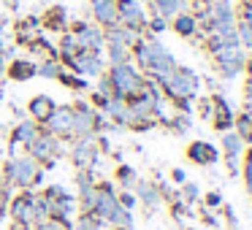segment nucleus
I'll return each mask as SVG.
<instances>
[{
  "mask_svg": "<svg viewBox=\"0 0 252 230\" xmlns=\"http://www.w3.org/2000/svg\"><path fill=\"white\" fill-rule=\"evenodd\" d=\"M41 35V19L38 17H28L17 22V41L19 44H33Z\"/></svg>",
  "mask_w": 252,
  "mask_h": 230,
  "instance_id": "obj_22",
  "label": "nucleus"
},
{
  "mask_svg": "<svg viewBox=\"0 0 252 230\" xmlns=\"http://www.w3.org/2000/svg\"><path fill=\"white\" fill-rule=\"evenodd\" d=\"M233 119L236 114L230 111L228 100L222 95H214V111H212V125L217 133H225V130H233Z\"/></svg>",
  "mask_w": 252,
  "mask_h": 230,
  "instance_id": "obj_15",
  "label": "nucleus"
},
{
  "mask_svg": "<svg viewBox=\"0 0 252 230\" xmlns=\"http://www.w3.org/2000/svg\"><path fill=\"white\" fill-rule=\"evenodd\" d=\"M117 201H120V206L127 208V211H133V208L138 206V198H136V192H133V190H125L122 195H117Z\"/></svg>",
  "mask_w": 252,
  "mask_h": 230,
  "instance_id": "obj_36",
  "label": "nucleus"
},
{
  "mask_svg": "<svg viewBox=\"0 0 252 230\" xmlns=\"http://www.w3.org/2000/svg\"><path fill=\"white\" fill-rule=\"evenodd\" d=\"M114 179H117V184H120L122 190H133V187H136V181H138V173H136V168H133V165L120 163V165H117V171H114Z\"/></svg>",
  "mask_w": 252,
  "mask_h": 230,
  "instance_id": "obj_26",
  "label": "nucleus"
},
{
  "mask_svg": "<svg viewBox=\"0 0 252 230\" xmlns=\"http://www.w3.org/2000/svg\"><path fill=\"white\" fill-rule=\"evenodd\" d=\"M57 109V103L49 98V95H35V98H30L28 103V114L33 122H38V125H44L46 119H49V114Z\"/></svg>",
  "mask_w": 252,
  "mask_h": 230,
  "instance_id": "obj_20",
  "label": "nucleus"
},
{
  "mask_svg": "<svg viewBox=\"0 0 252 230\" xmlns=\"http://www.w3.org/2000/svg\"><path fill=\"white\" fill-rule=\"evenodd\" d=\"M0 100H3V98H0Z\"/></svg>",
  "mask_w": 252,
  "mask_h": 230,
  "instance_id": "obj_47",
  "label": "nucleus"
},
{
  "mask_svg": "<svg viewBox=\"0 0 252 230\" xmlns=\"http://www.w3.org/2000/svg\"><path fill=\"white\" fill-rule=\"evenodd\" d=\"M111 230H130V228H111Z\"/></svg>",
  "mask_w": 252,
  "mask_h": 230,
  "instance_id": "obj_45",
  "label": "nucleus"
},
{
  "mask_svg": "<svg viewBox=\"0 0 252 230\" xmlns=\"http://www.w3.org/2000/svg\"><path fill=\"white\" fill-rule=\"evenodd\" d=\"M8 214L14 219V230H30L35 222L46 219V206L35 190H19V195L8 198Z\"/></svg>",
  "mask_w": 252,
  "mask_h": 230,
  "instance_id": "obj_3",
  "label": "nucleus"
},
{
  "mask_svg": "<svg viewBox=\"0 0 252 230\" xmlns=\"http://www.w3.org/2000/svg\"><path fill=\"white\" fill-rule=\"evenodd\" d=\"M233 130L241 136V141L252 146V122L247 119L244 114H236V119H233Z\"/></svg>",
  "mask_w": 252,
  "mask_h": 230,
  "instance_id": "obj_30",
  "label": "nucleus"
},
{
  "mask_svg": "<svg viewBox=\"0 0 252 230\" xmlns=\"http://www.w3.org/2000/svg\"><path fill=\"white\" fill-rule=\"evenodd\" d=\"M133 192H136V198H138V203H144V211L147 214H152L155 208L160 206V192H158V181H141L138 179L136 181V187H133Z\"/></svg>",
  "mask_w": 252,
  "mask_h": 230,
  "instance_id": "obj_16",
  "label": "nucleus"
},
{
  "mask_svg": "<svg viewBox=\"0 0 252 230\" xmlns=\"http://www.w3.org/2000/svg\"><path fill=\"white\" fill-rule=\"evenodd\" d=\"M236 38H239L241 49H252V25L236 22Z\"/></svg>",
  "mask_w": 252,
  "mask_h": 230,
  "instance_id": "obj_33",
  "label": "nucleus"
},
{
  "mask_svg": "<svg viewBox=\"0 0 252 230\" xmlns=\"http://www.w3.org/2000/svg\"><path fill=\"white\" fill-rule=\"evenodd\" d=\"M106 76H109V84H111V98L130 100L147 87L144 73L138 71L133 62H125V65H109Z\"/></svg>",
  "mask_w": 252,
  "mask_h": 230,
  "instance_id": "obj_4",
  "label": "nucleus"
},
{
  "mask_svg": "<svg viewBox=\"0 0 252 230\" xmlns=\"http://www.w3.org/2000/svg\"><path fill=\"white\" fill-rule=\"evenodd\" d=\"M0 190H8V184H6V179H3V173H0Z\"/></svg>",
  "mask_w": 252,
  "mask_h": 230,
  "instance_id": "obj_44",
  "label": "nucleus"
},
{
  "mask_svg": "<svg viewBox=\"0 0 252 230\" xmlns=\"http://www.w3.org/2000/svg\"><path fill=\"white\" fill-rule=\"evenodd\" d=\"M168 28L174 30L176 35H182V38H195V35L201 33V30H198V19H195V14H192V11L176 14V17L168 22Z\"/></svg>",
  "mask_w": 252,
  "mask_h": 230,
  "instance_id": "obj_19",
  "label": "nucleus"
},
{
  "mask_svg": "<svg viewBox=\"0 0 252 230\" xmlns=\"http://www.w3.org/2000/svg\"><path fill=\"white\" fill-rule=\"evenodd\" d=\"M65 71V65H63L57 57H49V60H41L38 65H35V76H41V79H60V73Z\"/></svg>",
  "mask_w": 252,
  "mask_h": 230,
  "instance_id": "obj_25",
  "label": "nucleus"
},
{
  "mask_svg": "<svg viewBox=\"0 0 252 230\" xmlns=\"http://www.w3.org/2000/svg\"><path fill=\"white\" fill-rule=\"evenodd\" d=\"M30 230H73V222H60V219H41V222H35Z\"/></svg>",
  "mask_w": 252,
  "mask_h": 230,
  "instance_id": "obj_32",
  "label": "nucleus"
},
{
  "mask_svg": "<svg viewBox=\"0 0 252 230\" xmlns=\"http://www.w3.org/2000/svg\"><path fill=\"white\" fill-rule=\"evenodd\" d=\"M103 35H106V44H120V46L133 49L136 41L141 38L144 33H141V30H130V28H122V25H114V28H106Z\"/></svg>",
  "mask_w": 252,
  "mask_h": 230,
  "instance_id": "obj_18",
  "label": "nucleus"
},
{
  "mask_svg": "<svg viewBox=\"0 0 252 230\" xmlns=\"http://www.w3.org/2000/svg\"><path fill=\"white\" fill-rule=\"evenodd\" d=\"M8 190H0V219H3V214H6V208H8Z\"/></svg>",
  "mask_w": 252,
  "mask_h": 230,
  "instance_id": "obj_41",
  "label": "nucleus"
},
{
  "mask_svg": "<svg viewBox=\"0 0 252 230\" xmlns=\"http://www.w3.org/2000/svg\"><path fill=\"white\" fill-rule=\"evenodd\" d=\"M73 38H76L79 49L82 52H93V55H103L106 49V35H103V28L98 25H90V22H76L71 28Z\"/></svg>",
  "mask_w": 252,
  "mask_h": 230,
  "instance_id": "obj_7",
  "label": "nucleus"
},
{
  "mask_svg": "<svg viewBox=\"0 0 252 230\" xmlns=\"http://www.w3.org/2000/svg\"><path fill=\"white\" fill-rule=\"evenodd\" d=\"M38 133H41V125L28 116V119H22V122H19V125L11 130V141H8V144H11V149H19V146L28 149V144L33 141Z\"/></svg>",
  "mask_w": 252,
  "mask_h": 230,
  "instance_id": "obj_17",
  "label": "nucleus"
},
{
  "mask_svg": "<svg viewBox=\"0 0 252 230\" xmlns=\"http://www.w3.org/2000/svg\"><path fill=\"white\" fill-rule=\"evenodd\" d=\"M90 11H93L95 25L103 30L120 25V19H117V0H90Z\"/></svg>",
  "mask_w": 252,
  "mask_h": 230,
  "instance_id": "obj_14",
  "label": "nucleus"
},
{
  "mask_svg": "<svg viewBox=\"0 0 252 230\" xmlns=\"http://www.w3.org/2000/svg\"><path fill=\"white\" fill-rule=\"evenodd\" d=\"M57 82L65 84V87H71V89H76V92H87V87H90L87 79H84V76H76V73H71V71H63Z\"/></svg>",
  "mask_w": 252,
  "mask_h": 230,
  "instance_id": "obj_29",
  "label": "nucleus"
},
{
  "mask_svg": "<svg viewBox=\"0 0 252 230\" xmlns=\"http://www.w3.org/2000/svg\"><path fill=\"white\" fill-rule=\"evenodd\" d=\"M160 89L174 100L179 111L190 114V111H192V100H198V95H201V79H198V73L192 71V68L176 65L174 73L160 84Z\"/></svg>",
  "mask_w": 252,
  "mask_h": 230,
  "instance_id": "obj_1",
  "label": "nucleus"
},
{
  "mask_svg": "<svg viewBox=\"0 0 252 230\" xmlns=\"http://www.w3.org/2000/svg\"><path fill=\"white\" fill-rule=\"evenodd\" d=\"M241 114L252 122V84L250 82H247V87H244V111H241Z\"/></svg>",
  "mask_w": 252,
  "mask_h": 230,
  "instance_id": "obj_38",
  "label": "nucleus"
},
{
  "mask_svg": "<svg viewBox=\"0 0 252 230\" xmlns=\"http://www.w3.org/2000/svg\"><path fill=\"white\" fill-rule=\"evenodd\" d=\"M35 65H38V62L28 60V57H14L6 65V76L14 79V82H28V79L35 76Z\"/></svg>",
  "mask_w": 252,
  "mask_h": 230,
  "instance_id": "obj_21",
  "label": "nucleus"
},
{
  "mask_svg": "<svg viewBox=\"0 0 252 230\" xmlns=\"http://www.w3.org/2000/svg\"><path fill=\"white\" fill-rule=\"evenodd\" d=\"M25 152H28L30 157L41 165V168H52V165H55V160L63 154V141L57 136H52V133L41 130L38 136L28 144V149H25Z\"/></svg>",
  "mask_w": 252,
  "mask_h": 230,
  "instance_id": "obj_5",
  "label": "nucleus"
},
{
  "mask_svg": "<svg viewBox=\"0 0 252 230\" xmlns=\"http://www.w3.org/2000/svg\"><path fill=\"white\" fill-rule=\"evenodd\" d=\"M41 130L57 136L60 141H73V109L71 106H57L49 114V119L41 125Z\"/></svg>",
  "mask_w": 252,
  "mask_h": 230,
  "instance_id": "obj_8",
  "label": "nucleus"
},
{
  "mask_svg": "<svg viewBox=\"0 0 252 230\" xmlns=\"http://www.w3.org/2000/svg\"><path fill=\"white\" fill-rule=\"evenodd\" d=\"M117 19H120L122 28L130 30H147V11L138 0H117Z\"/></svg>",
  "mask_w": 252,
  "mask_h": 230,
  "instance_id": "obj_10",
  "label": "nucleus"
},
{
  "mask_svg": "<svg viewBox=\"0 0 252 230\" xmlns=\"http://www.w3.org/2000/svg\"><path fill=\"white\" fill-rule=\"evenodd\" d=\"M241 154H244V141H241V136L236 130H225L222 133V157H225V165H228L230 176H239Z\"/></svg>",
  "mask_w": 252,
  "mask_h": 230,
  "instance_id": "obj_12",
  "label": "nucleus"
},
{
  "mask_svg": "<svg viewBox=\"0 0 252 230\" xmlns=\"http://www.w3.org/2000/svg\"><path fill=\"white\" fill-rule=\"evenodd\" d=\"M203 206L206 208H222V195H220V192H209V195L203 198Z\"/></svg>",
  "mask_w": 252,
  "mask_h": 230,
  "instance_id": "obj_39",
  "label": "nucleus"
},
{
  "mask_svg": "<svg viewBox=\"0 0 252 230\" xmlns=\"http://www.w3.org/2000/svg\"><path fill=\"white\" fill-rule=\"evenodd\" d=\"M79 44H76V38H73V33H63V41H60V57L57 60L63 62V65H68V62L73 60V57L79 55Z\"/></svg>",
  "mask_w": 252,
  "mask_h": 230,
  "instance_id": "obj_27",
  "label": "nucleus"
},
{
  "mask_svg": "<svg viewBox=\"0 0 252 230\" xmlns=\"http://www.w3.org/2000/svg\"><path fill=\"white\" fill-rule=\"evenodd\" d=\"M187 230H195V228H187Z\"/></svg>",
  "mask_w": 252,
  "mask_h": 230,
  "instance_id": "obj_46",
  "label": "nucleus"
},
{
  "mask_svg": "<svg viewBox=\"0 0 252 230\" xmlns=\"http://www.w3.org/2000/svg\"><path fill=\"white\" fill-rule=\"evenodd\" d=\"M187 160L201 165V168H209V165H214L220 160V149L209 141H192L187 146Z\"/></svg>",
  "mask_w": 252,
  "mask_h": 230,
  "instance_id": "obj_13",
  "label": "nucleus"
},
{
  "mask_svg": "<svg viewBox=\"0 0 252 230\" xmlns=\"http://www.w3.org/2000/svg\"><path fill=\"white\" fill-rule=\"evenodd\" d=\"M100 157V144H98V136H84V138H76L71 146V160L76 168H93Z\"/></svg>",
  "mask_w": 252,
  "mask_h": 230,
  "instance_id": "obj_9",
  "label": "nucleus"
},
{
  "mask_svg": "<svg viewBox=\"0 0 252 230\" xmlns=\"http://www.w3.org/2000/svg\"><path fill=\"white\" fill-rule=\"evenodd\" d=\"M171 181H174V184H185V181H187V173H185L182 168H174V171H171Z\"/></svg>",
  "mask_w": 252,
  "mask_h": 230,
  "instance_id": "obj_40",
  "label": "nucleus"
},
{
  "mask_svg": "<svg viewBox=\"0 0 252 230\" xmlns=\"http://www.w3.org/2000/svg\"><path fill=\"white\" fill-rule=\"evenodd\" d=\"M147 30H149L152 35L165 33V30H168V19H165V17H158V14H152V17L147 19Z\"/></svg>",
  "mask_w": 252,
  "mask_h": 230,
  "instance_id": "obj_35",
  "label": "nucleus"
},
{
  "mask_svg": "<svg viewBox=\"0 0 252 230\" xmlns=\"http://www.w3.org/2000/svg\"><path fill=\"white\" fill-rule=\"evenodd\" d=\"M41 28L55 30V33H63V30L68 28V14H65V8H63V6H52L49 11H46L44 22H41Z\"/></svg>",
  "mask_w": 252,
  "mask_h": 230,
  "instance_id": "obj_24",
  "label": "nucleus"
},
{
  "mask_svg": "<svg viewBox=\"0 0 252 230\" xmlns=\"http://www.w3.org/2000/svg\"><path fill=\"white\" fill-rule=\"evenodd\" d=\"M3 76H6V60L0 57V82H3Z\"/></svg>",
  "mask_w": 252,
  "mask_h": 230,
  "instance_id": "obj_43",
  "label": "nucleus"
},
{
  "mask_svg": "<svg viewBox=\"0 0 252 230\" xmlns=\"http://www.w3.org/2000/svg\"><path fill=\"white\" fill-rule=\"evenodd\" d=\"M236 11V22H244V25H252V0H241Z\"/></svg>",
  "mask_w": 252,
  "mask_h": 230,
  "instance_id": "obj_34",
  "label": "nucleus"
},
{
  "mask_svg": "<svg viewBox=\"0 0 252 230\" xmlns=\"http://www.w3.org/2000/svg\"><path fill=\"white\" fill-rule=\"evenodd\" d=\"M212 60L222 79H236L247 65V49H241V46H222L220 52L212 55Z\"/></svg>",
  "mask_w": 252,
  "mask_h": 230,
  "instance_id": "obj_6",
  "label": "nucleus"
},
{
  "mask_svg": "<svg viewBox=\"0 0 252 230\" xmlns=\"http://www.w3.org/2000/svg\"><path fill=\"white\" fill-rule=\"evenodd\" d=\"M106 57H109V65H125V62H133L130 49L120 44H106Z\"/></svg>",
  "mask_w": 252,
  "mask_h": 230,
  "instance_id": "obj_28",
  "label": "nucleus"
},
{
  "mask_svg": "<svg viewBox=\"0 0 252 230\" xmlns=\"http://www.w3.org/2000/svg\"><path fill=\"white\" fill-rule=\"evenodd\" d=\"M212 111H214V95H212V98H201V100H198V114H201L203 119H212Z\"/></svg>",
  "mask_w": 252,
  "mask_h": 230,
  "instance_id": "obj_37",
  "label": "nucleus"
},
{
  "mask_svg": "<svg viewBox=\"0 0 252 230\" xmlns=\"http://www.w3.org/2000/svg\"><path fill=\"white\" fill-rule=\"evenodd\" d=\"M65 68H71V73L84 79H98L100 73H106V62L100 55H93V52H79Z\"/></svg>",
  "mask_w": 252,
  "mask_h": 230,
  "instance_id": "obj_11",
  "label": "nucleus"
},
{
  "mask_svg": "<svg viewBox=\"0 0 252 230\" xmlns=\"http://www.w3.org/2000/svg\"><path fill=\"white\" fill-rule=\"evenodd\" d=\"M244 71H247V82L252 84V57H247V65H244Z\"/></svg>",
  "mask_w": 252,
  "mask_h": 230,
  "instance_id": "obj_42",
  "label": "nucleus"
},
{
  "mask_svg": "<svg viewBox=\"0 0 252 230\" xmlns=\"http://www.w3.org/2000/svg\"><path fill=\"white\" fill-rule=\"evenodd\" d=\"M179 201H185V203H195V201H201V190H198L192 181H185V184H179Z\"/></svg>",
  "mask_w": 252,
  "mask_h": 230,
  "instance_id": "obj_31",
  "label": "nucleus"
},
{
  "mask_svg": "<svg viewBox=\"0 0 252 230\" xmlns=\"http://www.w3.org/2000/svg\"><path fill=\"white\" fill-rule=\"evenodd\" d=\"M3 179H6L8 187H17V190H35L44 181V168L30 157L28 152L25 154H11V157L3 163Z\"/></svg>",
  "mask_w": 252,
  "mask_h": 230,
  "instance_id": "obj_2",
  "label": "nucleus"
},
{
  "mask_svg": "<svg viewBox=\"0 0 252 230\" xmlns=\"http://www.w3.org/2000/svg\"><path fill=\"white\" fill-rule=\"evenodd\" d=\"M149 3H152V11L158 14V17H165L168 22L176 14L187 11V0H149Z\"/></svg>",
  "mask_w": 252,
  "mask_h": 230,
  "instance_id": "obj_23",
  "label": "nucleus"
}]
</instances>
